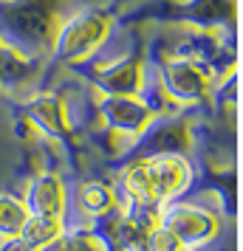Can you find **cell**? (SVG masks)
<instances>
[{
  "instance_id": "8fae6325",
  "label": "cell",
  "mask_w": 243,
  "mask_h": 251,
  "mask_svg": "<svg viewBox=\"0 0 243 251\" xmlns=\"http://www.w3.org/2000/svg\"><path fill=\"white\" fill-rule=\"evenodd\" d=\"M74 198H77V209L88 217V223L116 209V186H110V183H105V181L77 183ZM88 223H85V226H88Z\"/></svg>"
},
{
  "instance_id": "30bf717a",
  "label": "cell",
  "mask_w": 243,
  "mask_h": 251,
  "mask_svg": "<svg viewBox=\"0 0 243 251\" xmlns=\"http://www.w3.org/2000/svg\"><path fill=\"white\" fill-rule=\"evenodd\" d=\"M20 201L26 203L28 215H51L65 220V212H68V189H65V183L57 172L34 175Z\"/></svg>"
},
{
  "instance_id": "3957f363",
  "label": "cell",
  "mask_w": 243,
  "mask_h": 251,
  "mask_svg": "<svg viewBox=\"0 0 243 251\" xmlns=\"http://www.w3.org/2000/svg\"><path fill=\"white\" fill-rule=\"evenodd\" d=\"M147 20L223 31L235 23V0H147L144 6L122 12L116 17V25H133Z\"/></svg>"
},
{
  "instance_id": "7a4b0ae2",
  "label": "cell",
  "mask_w": 243,
  "mask_h": 251,
  "mask_svg": "<svg viewBox=\"0 0 243 251\" xmlns=\"http://www.w3.org/2000/svg\"><path fill=\"white\" fill-rule=\"evenodd\" d=\"M65 0H0V43L31 59H48Z\"/></svg>"
},
{
  "instance_id": "7c38bea8",
  "label": "cell",
  "mask_w": 243,
  "mask_h": 251,
  "mask_svg": "<svg viewBox=\"0 0 243 251\" xmlns=\"http://www.w3.org/2000/svg\"><path fill=\"white\" fill-rule=\"evenodd\" d=\"M65 231V220L62 217H51V215H28L26 217L20 237L31 246V249H43L51 240H57Z\"/></svg>"
},
{
  "instance_id": "8992f818",
  "label": "cell",
  "mask_w": 243,
  "mask_h": 251,
  "mask_svg": "<svg viewBox=\"0 0 243 251\" xmlns=\"http://www.w3.org/2000/svg\"><path fill=\"white\" fill-rule=\"evenodd\" d=\"M159 223L178 237L184 251L207 249L220 231V220L209 206L195 203V201H181V198L162 206Z\"/></svg>"
},
{
  "instance_id": "9c48e42d",
  "label": "cell",
  "mask_w": 243,
  "mask_h": 251,
  "mask_svg": "<svg viewBox=\"0 0 243 251\" xmlns=\"http://www.w3.org/2000/svg\"><path fill=\"white\" fill-rule=\"evenodd\" d=\"M20 116L37 130V136L43 138H54V141L68 144L71 136H74L59 93H31L20 107Z\"/></svg>"
},
{
  "instance_id": "52a82bcc",
  "label": "cell",
  "mask_w": 243,
  "mask_h": 251,
  "mask_svg": "<svg viewBox=\"0 0 243 251\" xmlns=\"http://www.w3.org/2000/svg\"><path fill=\"white\" fill-rule=\"evenodd\" d=\"M192 147V133H189V122L184 113L175 116H153L150 125L133 138L128 152L122 161H141L150 155H164V152H175V155H187Z\"/></svg>"
},
{
  "instance_id": "6da1fadb",
  "label": "cell",
  "mask_w": 243,
  "mask_h": 251,
  "mask_svg": "<svg viewBox=\"0 0 243 251\" xmlns=\"http://www.w3.org/2000/svg\"><path fill=\"white\" fill-rule=\"evenodd\" d=\"M192 186V164L187 155L164 152L141 161H128L116 186V203H139L162 212L164 203L178 201Z\"/></svg>"
},
{
  "instance_id": "4fadbf2b",
  "label": "cell",
  "mask_w": 243,
  "mask_h": 251,
  "mask_svg": "<svg viewBox=\"0 0 243 251\" xmlns=\"http://www.w3.org/2000/svg\"><path fill=\"white\" fill-rule=\"evenodd\" d=\"M26 217H28V209L20 198L14 195H0V237H14L20 234Z\"/></svg>"
},
{
  "instance_id": "277c9868",
  "label": "cell",
  "mask_w": 243,
  "mask_h": 251,
  "mask_svg": "<svg viewBox=\"0 0 243 251\" xmlns=\"http://www.w3.org/2000/svg\"><path fill=\"white\" fill-rule=\"evenodd\" d=\"M116 3L110 6H82L59 23L54 43H51V54L48 62L51 65H71L88 59L93 51L105 46V40L113 34L116 28Z\"/></svg>"
},
{
  "instance_id": "5b68a950",
  "label": "cell",
  "mask_w": 243,
  "mask_h": 251,
  "mask_svg": "<svg viewBox=\"0 0 243 251\" xmlns=\"http://www.w3.org/2000/svg\"><path fill=\"white\" fill-rule=\"evenodd\" d=\"M144 59L153 62L164 91L170 93L181 107L209 102L218 74L209 68L207 62H198V59H189V57H175V54H153V57L144 54Z\"/></svg>"
},
{
  "instance_id": "ba28073f",
  "label": "cell",
  "mask_w": 243,
  "mask_h": 251,
  "mask_svg": "<svg viewBox=\"0 0 243 251\" xmlns=\"http://www.w3.org/2000/svg\"><path fill=\"white\" fill-rule=\"evenodd\" d=\"M93 104H96L99 125L110 127L119 136H125L130 144H133V138L139 136L153 119V113L136 96H108V93L93 91Z\"/></svg>"
},
{
  "instance_id": "5bb4252c",
  "label": "cell",
  "mask_w": 243,
  "mask_h": 251,
  "mask_svg": "<svg viewBox=\"0 0 243 251\" xmlns=\"http://www.w3.org/2000/svg\"><path fill=\"white\" fill-rule=\"evenodd\" d=\"M141 251H184V246L178 243V237H175L170 228H164L162 223H159V226H153L150 231L144 234Z\"/></svg>"
}]
</instances>
